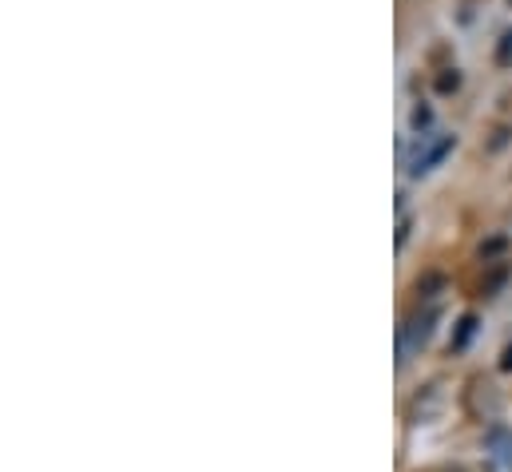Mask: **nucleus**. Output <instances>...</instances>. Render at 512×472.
<instances>
[{"label":"nucleus","instance_id":"obj_1","mask_svg":"<svg viewBox=\"0 0 512 472\" xmlns=\"http://www.w3.org/2000/svg\"><path fill=\"white\" fill-rule=\"evenodd\" d=\"M437 318H441V314H437L433 306H425V310H417V314H409V318H405V326H401V346H397L401 361L413 354V350H421V346L433 338Z\"/></svg>","mask_w":512,"mask_h":472},{"label":"nucleus","instance_id":"obj_2","mask_svg":"<svg viewBox=\"0 0 512 472\" xmlns=\"http://www.w3.org/2000/svg\"><path fill=\"white\" fill-rule=\"evenodd\" d=\"M453 147H457V135H441L433 147H425V151L413 159V167H409V171L421 179V175H425V171H433V167H437V163H441V159H445Z\"/></svg>","mask_w":512,"mask_h":472},{"label":"nucleus","instance_id":"obj_3","mask_svg":"<svg viewBox=\"0 0 512 472\" xmlns=\"http://www.w3.org/2000/svg\"><path fill=\"white\" fill-rule=\"evenodd\" d=\"M489 445L497 449V461H501V465H512V433L509 429H493V433H489Z\"/></svg>","mask_w":512,"mask_h":472},{"label":"nucleus","instance_id":"obj_4","mask_svg":"<svg viewBox=\"0 0 512 472\" xmlns=\"http://www.w3.org/2000/svg\"><path fill=\"white\" fill-rule=\"evenodd\" d=\"M473 334H477V318H473V314H465V318H461V326H457V334H453V350H465Z\"/></svg>","mask_w":512,"mask_h":472},{"label":"nucleus","instance_id":"obj_5","mask_svg":"<svg viewBox=\"0 0 512 472\" xmlns=\"http://www.w3.org/2000/svg\"><path fill=\"white\" fill-rule=\"evenodd\" d=\"M457 88H461V72L457 68H445L437 76V92H457Z\"/></svg>","mask_w":512,"mask_h":472},{"label":"nucleus","instance_id":"obj_6","mask_svg":"<svg viewBox=\"0 0 512 472\" xmlns=\"http://www.w3.org/2000/svg\"><path fill=\"white\" fill-rule=\"evenodd\" d=\"M505 278H509V266H497V270L489 274V282H485V298H493V294L501 290V282H505Z\"/></svg>","mask_w":512,"mask_h":472},{"label":"nucleus","instance_id":"obj_7","mask_svg":"<svg viewBox=\"0 0 512 472\" xmlns=\"http://www.w3.org/2000/svg\"><path fill=\"white\" fill-rule=\"evenodd\" d=\"M497 64H501V68H509L512 64V32H505L501 44H497Z\"/></svg>","mask_w":512,"mask_h":472},{"label":"nucleus","instance_id":"obj_8","mask_svg":"<svg viewBox=\"0 0 512 472\" xmlns=\"http://www.w3.org/2000/svg\"><path fill=\"white\" fill-rule=\"evenodd\" d=\"M429 123H433V112H429V108H413V127H417V131L429 127Z\"/></svg>","mask_w":512,"mask_h":472},{"label":"nucleus","instance_id":"obj_9","mask_svg":"<svg viewBox=\"0 0 512 472\" xmlns=\"http://www.w3.org/2000/svg\"><path fill=\"white\" fill-rule=\"evenodd\" d=\"M409 231H413V223H409V219H401V227H397V250L405 246V238H409Z\"/></svg>","mask_w":512,"mask_h":472},{"label":"nucleus","instance_id":"obj_10","mask_svg":"<svg viewBox=\"0 0 512 472\" xmlns=\"http://www.w3.org/2000/svg\"><path fill=\"white\" fill-rule=\"evenodd\" d=\"M497 250H505V238H493V242H485V246H481V254H485V258H489V254H497Z\"/></svg>","mask_w":512,"mask_h":472},{"label":"nucleus","instance_id":"obj_11","mask_svg":"<svg viewBox=\"0 0 512 472\" xmlns=\"http://www.w3.org/2000/svg\"><path fill=\"white\" fill-rule=\"evenodd\" d=\"M501 369H505V373L512 369V346H505V354H501Z\"/></svg>","mask_w":512,"mask_h":472}]
</instances>
